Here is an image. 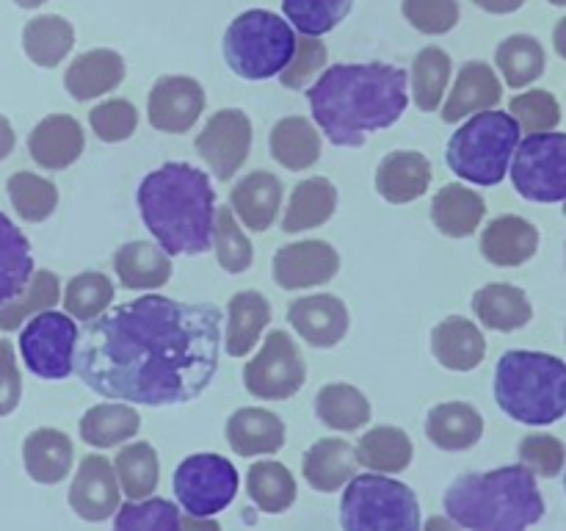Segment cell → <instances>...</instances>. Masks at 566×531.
I'll return each instance as SVG.
<instances>
[{"label": "cell", "instance_id": "1", "mask_svg": "<svg viewBox=\"0 0 566 531\" xmlns=\"http://www.w3.org/2000/svg\"><path fill=\"white\" fill-rule=\"evenodd\" d=\"M216 304L133 299L88 321L77 337L75 371L97 396L171 407L202 396L219 371L224 330Z\"/></svg>", "mask_w": 566, "mask_h": 531}, {"label": "cell", "instance_id": "2", "mask_svg": "<svg viewBox=\"0 0 566 531\" xmlns=\"http://www.w3.org/2000/svg\"><path fill=\"white\" fill-rule=\"evenodd\" d=\"M310 111L335 147H363L409 105V72L381 64H335L307 88Z\"/></svg>", "mask_w": 566, "mask_h": 531}, {"label": "cell", "instance_id": "3", "mask_svg": "<svg viewBox=\"0 0 566 531\" xmlns=\"http://www.w3.org/2000/svg\"><path fill=\"white\" fill-rule=\"evenodd\" d=\"M144 227L166 254H205L213 247L216 194L210 177L191 164L171 160L138 186Z\"/></svg>", "mask_w": 566, "mask_h": 531}, {"label": "cell", "instance_id": "4", "mask_svg": "<svg viewBox=\"0 0 566 531\" xmlns=\"http://www.w3.org/2000/svg\"><path fill=\"white\" fill-rule=\"evenodd\" d=\"M442 507L464 531H528L545 518L536 476L523 465L459 476L446 490Z\"/></svg>", "mask_w": 566, "mask_h": 531}, {"label": "cell", "instance_id": "5", "mask_svg": "<svg viewBox=\"0 0 566 531\" xmlns=\"http://www.w3.org/2000/svg\"><path fill=\"white\" fill-rule=\"evenodd\" d=\"M495 402L517 424H556L566 415V363L545 352L512 348L497 360Z\"/></svg>", "mask_w": 566, "mask_h": 531}, {"label": "cell", "instance_id": "6", "mask_svg": "<svg viewBox=\"0 0 566 531\" xmlns=\"http://www.w3.org/2000/svg\"><path fill=\"white\" fill-rule=\"evenodd\" d=\"M520 133L523 131L509 111L473 114L448 142V166L453 175L475 186H497L512 166Z\"/></svg>", "mask_w": 566, "mask_h": 531}, {"label": "cell", "instance_id": "7", "mask_svg": "<svg viewBox=\"0 0 566 531\" xmlns=\"http://www.w3.org/2000/svg\"><path fill=\"white\" fill-rule=\"evenodd\" d=\"M296 53L291 22L269 9H249L230 22L224 33L227 66L243 81L276 77Z\"/></svg>", "mask_w": 566, "mask_h": 531}, {"label": "cell", "instance_id": "8", "mask_svg": "<svg viewBox=\"0 0 566 531\" xmlns=\"http://www.w3.org/2000/svg\"><path fill=\"white\" fill-rule=\"evenodd\" d=\"M343 531H420L412 487L385 473L354 476L340 498Z\"/></svg>", "mask_w": 566, "mask_h": 531}, {"label": "cell", "instance_id": "9", "mask_svg": "<svg viewBox=\"0 0 566 531\" xmlns=\"http://www.w3.org/2000/svg\"><path fill=\"white\" fill-rule=\"evenodd\" d=\"M512 183L531 202H564L566 133H534L520 142L512 158Z\"/></svg>", "mask_w": 566, "mask_h": 531}, {"label": "cell", "instance_id": "10", "mask_svg": "<svg viewBox=\"0 0 566 531\" xmlns=\"http://www.w3.org/2000/svg\"><path fill=\"white\" fill-rule=\"evenodd\" d=\"M81 330L72 321V315L59 310H44V313L28 319L20 332V354L25 360L28 371L39 379L59 382L75 371V352Z\"/></svg>", "mask_w": 566, "mask_h": 531}, {"label": "cell", "instance_id": "11", "mask_svg": "<svg viewBox=\"0 0 566 531\" xmlns=\"http://www.w3.org/2000/svg\"><path fill=\"white\" fill-rule=\"evenodd\" d=\"M238 496V470L221 454H191L175 470V498L188 514L213 518Z\"/></svg>", "mask_w": 566, "mask_h": 531}, {"label": "cell", "instance_id": "12", "mask_svg": "<svg viewBox=\"0 0 566 531\" xmlns=\"http://www.w3.org/2000/svg\"><path fill=\"white\" fill-rule=\"evenodd\" d=\"M307 379L302 352L287 332H269L263 348L243 368V385L254 398L285 402L296 396Z\"/></svg>", "mask_w": 566, "mask_h": 531}, {"label": "cell", "instance_id": "13", "mask_svg": "<svg viewBox=\"0 0 566 531\" xmlns=\"http://www.w3.org/2000/svg\"><path fill=\"white\" fill-rule=\"evenodd\" d=\"M252 149V122L241 108L216 111L197 136V153L219 180H232Z\"/></svg>", "mask_w": 566, "mask_h": 531}, {"label": "cell", "instance_id": "14", "mask_svg": "<svg viewBox=\"0 0 566 531\" xmlns=\"http://www.w3.org/2000/svg\"><path fill=\"white\" fill-rule=\"evenodd\" d=\"M205 111L202 83L188 75H164L147 97L149 125L160 133H188Z\"/></svg>", "mask_w": 566, "mask_h": 531}, {"label": "cell", "instance_id": "15", "mask_svg": "<svg viewBox=\"0 0 566 531\" xmlns=\"http://www.w3.org/2000/svg\"><path fill=\"white\" fill-rule=\"evenodd\" d=\"M119 479H116L114 462L99 454H88L77 465V473L70 487V507L86 523H103L105 518L119 509Z\"/></svg>", "mask_w": 566, "mask_h": 531}, {"label": "cell", "instance_id": "16", "mask_svg": "<svg viewBox=\"0 0 566 531\" xmlns=\"http://www.w3.org/2000/svg\"><path fill=\"white\" fill-rule=\"evenodd\" d=\"M340 269V254L326 241L285 243L274 254V282L285 291L326 285Z\"/></svg>", "mask_w": 566, "mask_h": 531}, {"label": "cell", "instance_id": "17", "mask_svg": "<svg viewBox=\"0 0 566 531\" xmlns=\"http://www.w3.org/2000/svg\"><path fill=\"white\" fill-rule=\"evenodd\" d=\"M287 324L310 346L332 348L346 337L348 308L343 299L332 296V293H313V296L293 299L287 304Z\"/></svg>", "mask_w": 566, "mask_h": 531}, {"label": "cell", "instance_id": "18", "mask_svg": "<svg viewBox=\"0 0 566 531\" xmlns=\"http://www.w3.org/2000/svg\"><path fill=\"white\" fill-rule=\"evenodd\" d=\"M86 138L83 127L70 114H50L28 136V153L33 164L48 171H61L83 155Z\"/></svg>", "mask_w": 566, "mask_h": 531}, {"label": "cell", "instance_id": "19", "mask_svg": "<svg viewBox=\"0 0 566 531\" xmlns=\"http://www.w3.org/2000/svg\"><path fill=\"white\" fill-rule=\"evenodd\" d=\"M539 249V230L523 216H497L481 232V254L497 269H517Z\"/></svg>", "mask_w": 566, "mask_h": 531}, {"label": "cell", "instance_id": "20", "mask_svg": "<svg viewBox=\"0 0 566 531\" xmlns=\"http://www.w3.org/2000/svg\"><path fill=\"white\" fill-rule=\"evenodd\" d=\"M503 97V86L497 81L495 70L484 61H468L459 70L457 83L451 88L446 108H442V122L446 125H457L464 116L481 114V111H492Z\"/></svg>", "mask_w": 566, "mask_h": 531}, {"label": "cell", "instance_id": "21", "mask_svg": "<svg viewBox=\"0 0 566 531\" xmlns=\"http://www.w3.org/2000/svg\"><path fill=\"white\" fill-rule=\"evenodd\" d=\"M282 205V180L274 171H249L232 186L230 208L252 232H265L276 221Z\"/></svg>", "mask_w": 566, "mask_h": 531}, {"label": "cell", "instance_id": "22", "mask_svg": "<svg viewBox=\"0 0 566 531\" xmlns=\"http://www.w3.org/2000/svg\"><path fill=\"white\" fill-rule=\"evenodd\" d=\"M431 186V164L423 153L396 149L376 169V191L390 205H407L423 197Z\"/></svg>", "mask_w": 566, "mask_h": 531}, {"label": "cell", "instance_id": "23", "mask_svg": "<svg viewBox=\"0 0 566 531\" xmlns=\"http://www.w3.org/2000/svg\"><path fill=\"white\" fill-rule=\"evenodd\" d=\"M431 352L448 371H473L484 363V332L464 315H448L431 330Z\"/></svg>", "mask_w": 566, "mask_h": 531}, {"label": "cell", "instance_id": "24", "mask_svg": "<svg viewBox=\"0 0 566 531\" xmlns=\"http://www.w3.org/2000/svg\"><path fill=\"white\" fill-rule=\"evenodd\" d=\"M227 442L238 457H263L285 446V424L280 415L260 407H241L227 420Z\"/></svg>", "mask_w": 566, "mask_h": 531}, {"label": "cell", "instance_id": "25", "mask_svg": "<svg viewBox=\"0 0 566 531\" xmlns=\"http://www.w3.org/2000/svg\"><path fill=\"white\" fill-rule=\"evenodd\" d=\"M125 59L116 50H86L66 66L64 86L72 97L86 103V100L103 97L105 92H114L125 81Z\"/></svg>", "mask_w": 566, "mask_h": 531}, {"label": "cell", "instance_id": "26", "mask_svg": "<svg viewBox=\"0 0 566 531\" xmlns=\"http://www.w3.org/2000/svg\"><path fill=\"white\" fill-rule=\"evenodd\" d=\"M357 454L352 442L340 437H324L304 451L302 473L318 492H337L357 476Z\"/></svg>", "mask_w": 566, "mask_h": 531}, {"label": "cell", "instance_id": "27", "mask_svg": "<svg viewBox=\"0 0 566 531\" xmlns=\"http://www.w3.org/2000/svg\"><path fill=\"white\" fill-rule=\"evenodd\" d=\"M72 457L75 448L72 440L61 429H44L31 431L22 442V462H25V473L31 476L36 485H59L70 476Z\"/></svg>", "mask_w": 566, "mask_h": 531}, {"label": "cell", "instance_id": "28", "mask_svg": "<svg viewBox=\"0 0 566 531\" xmlns=\"http://www.w3.org/2000/svg\"><path fill=\"white\" fill-rule=\"evenodd\" d=\"M426 435L442 451H468L484 435V418L468 402L437 404L426 415Z\"/></svg>", "mask_w": 566, "mask_h": 531}, {"label": "cell", "instance_id": "29", "mask_svg": "<svg viewBox=\"0 0 566 531\" xmlns=\"http://www.w3.org/2000/svg\"><path fill=\"white\" fill-rule=\"evenodd\" d=\"M486 216V202L479 191L451 183L431 199V221L448 238H470Z\"/></svg>", "mask_w": 566, "mask_h": 531}, {"label": "cell", "instance_id": "30", "mask_svg": "<svg viewBox=\"0 0 566 531\" xmlns=\"http://www.w3.org/2000/svg\"><path fill=\"white\" fill-rule=\"evenodd\" d=\"M473 313L479 315L486 330L495 332L523 330L534 319V308H531L523 288L509 285V282H490L481 291H475Z\"/></svg>", "mask_w": 566, "mask_h": 531}, {"label": "cell", "instance_id": "31", "mask_svg": "<svg viewBox=\"0 0 566 531\" xmlns=\"http://www.w3.org/2000/svg\"><path fill=\"white\" fill-rule=\"evenodd\" d=\"M271 321V304L263 293L241 291L227 304L224 348L232 357H243L258 346L260 335Z\"/></svg>", "mask_w": 566, "mask_h": 531}, {"label": "cell", "instance_id": "32", "mask_svg": "<svg viewBox=\"0 0 566 531\" xmlns=\"http://www.w3.org/2000/svg\"><path fill=\"white\" fill-rule=\"evenodd\" d=\"M114 271L130 291H153L171 280V260L160 247L149 241H133L116 249Z\"/></svg>", "mask_w": 566, "mask_h": 531}, {"label": "cell", "instance_id": "33", "mask_svg": "<svg viewBox=\"0 0 566 531\" xmlns=\"http://www.w3.org/2000/svg\"><path fill=\"white\" fill-rule=\"evenodd\" d=\"M271 155L291 171H304L321 158V133L304 116H285L271 127Z\"/></svg>", "mask_w": 566, "mask_h": 531}, {"label": "cell", "instance_id": "34", "mask_svg": "<svg viewBox=\"0 0 566 531\" xmlns=\"http://www.w3.org/2000/svg\"><path fill=\"white\" fill-rule=\"evenodd\" d=\"M75 44V28L61 14H39L22 28V50L42 70H53L70 55Z\"/></svg>", "mask_w": 566, "mask_h": 531}, {"label": "cell", "instance_id": "35", "mask_svg": "<svg viewBox=\"0 0 566 531\" xmlns=\"http://www.w3.org/2000/svg\"><path fill=\"white\" fill-rule=\"evenodd\" d=\"M337 208V188L326 177H307L298 183L291 194L285 216H282V230L304 232L321 227L332 219Z\"/></svg>", "mask_w": 566, "mask_h": 531}, {"label": "cell", "instance_id": "36", "mask_svg": "<svg viewBox=\"0 0 566 531\" xmlns=\"http://www.w3.org/2000/svg\"><path fill=\"white\" fill-rule=\"evenodd\" d=\"M354 454L359 468L370 473H401L412 462V440L398 426H374L359 437Z\"/></svg>", "mask_w": 566, "mask_h": 531}, {"label": "cell", "instance_id": "37", "mask_svg": "<svg viewBox=\"0 0 566 531\" xmlns=\"http://www.w3.org/2000/svg\"><path fill=\"white\" fill-rule=\"evenodd\" d=\"M33 271L31 243L9 216L0 214V308L25 291Z\"/></svg>", "mask_w": 566, "mask_h": 531}, {"label": "cell", "instance_id": "38", "mask_svg": "<svg viewBox=\"0 0 566 531\" xmlns=\"http://www.w3.org/2000/svg\"><path fill=\"white\" fill-rule=\"evenodd\" d=\"M142 429V418L136 409L125 402L97 404L81 418L83 442L94 448H111L127 442Z\"/></svg>", "mask_w": 566, "mask_h": 531}, {"label": "cell", "instance_id": "39", "mask_svg": "<svg viewBox=\"0 0 566 531\" xmlns=\"http://www.w3.org/2000/svg\"><path fill=\"white\" fill-rule=\"evenodd\" d=\"M495 64L503 72V81L512 88H525L545 75L547 55L539 39L528 33H514L503 39L495 50Z\"/></svg>", "mask_w": 566, "mask_h": 531}, {"label": "cell", "instance_id": "40", "mask_svg": "<svg viewBox=\"0 0 566 531\" xmlns=\"http://www.w3.org/2000/svg\"><path fill=\"white\" fill-rule=\"evenodd\" d=\"M315 415L321 424L337 431H357L370 420V402L346 382L324 385L315 396Z\"/></svg>", "mask_w": 566, "mask_h": 531}, {"label": "cell", "instance_id": "41", "mask_svg": "<svg viewBox=\"0 0 566 531\" xmlns=\"http://www.w3.org/2000/svg\"><path fill=\"white\" fill-rule=\"evenodd\" d=\"M247 492L265 514H282L296 501V479L282 462H254L247 473Z\"/></svg>", "mask_w": 566, "mask_h": 531}, {"label": "cell", "instance_id": "42", "mask_svg": "<svg viewBox=\"0 0 566 531\" xmlns=\"http://www.w3.org/2000/svg\"><path fill=\"white\" fill-rule=\"evenodd\" d=\"M114 470L116 479H119V490L130 501H144V498L153 496L160 481L158 451L149 442H127L116 454Z\"/></svg>", "mask_w": 566, "mask_h": 531}, {"label": "cell", "instance_id": "43", "mask_svg": "<svg viewBox=\"0 0 566 531\" xmlns=\"http://www.w3.org/2000/svg\"><path fill=\"white\" fill-rule=\"evenodd\" d=\"M59 299H61L59 277L48 269L33 271V277H31V282L25 285V291L0 308V330L3 332L20 330L28 319H33V315L50 310L55 302H59Z\"/></svg>", "mask_w": 566, "mask_h": 531}, {"label": "cell", "instance_id": "44", "mask_svg": "<svg viewBox=\"0 0 566 531\" xmlns=\"http://www.w3.org/2000/svg\"><path fill=\"white\" fill-rule=\"evenodd\" d=\"M451 55L442 48H423L415 55L412 64V97L423 114L440 108L442 94H446L448 81H451Z\"/></svg>", "mask_w": 566, "mask_h": 531}, {"label": "cell", "instance_id": "45", "mask_svg": "<svg viewBox=\"0 0 566 531\" xmlns=\"http://www.w3.org/2000/svg\"><path fill=\"white\" fill-rule=\"evenodd\" d=\"M9 191L11 208L17 210L22 221H44L53 216L55 205H59V188L50 183L48 177H39L33 171H14L6 183Z\"/></svg>", "mask_w": 566, "mask_h": 531}, {"label": "cell", "instance_id": "46", "mask_svg": "<svg viewBox=\"0 0 566 531\" xmlns=\"http://www.w3.org/2000/svg\"><path fill=\"white\" fill-rule=\"evenodd\" d=\"M354 0H282L287 22L296 25L302 37H324L335 31L352 11Z\"/></svg>", "mask_w": 566, "mask_h": 531}, {"label": "cell", "instance_id": "47", "mask_svg": "<svg viewBox=\"0 0 566 531\" xmlns=\"http://www.w3.org/2000/svg\"><path fill=\"white\" fill-rule=\"evenodd\" d=\"M114 302V285L103 271H83L66 282L64 308L70 310L72 319L94 321L108 310Z\"/></svg>", "mask_w": 566, "mask_h": 531}, {"label": "cell", "instance_id": "48", "mask_svg": "<svg viewBox=\"0 0 566 531\" xmlns=\"http://www.w3.org/2000/svg\"><path fill=\"white\" fill-rule=\"evenodd\" d=\"M111 531H182V514L166 498H144L116 509Z\"/></svg>", "mask_w": 566, "mask_h": 531}, {"label": "cell", "instance_id": "49", "mask_svg": "<svg viewBox=\"0 0 566 531\" xmlns=\"http://www.w3.org/2000/svg\"><path fill=\"white\" fill-rule=\"evenodd\" d=\"M213 243H216V258L219 266L230 274H243V271L252 266V243L243 236V230L238 227L232 208L221 205L216 208V230H213Z\"/></svg>", "mask_w": 566, "mask_h": 531}, {"label": "cell", "instance_id": "50", "mask_svg": "<svg viewBox=\"0 0 566 531\" xmlns=\"http://www.w3.org/2000/svg\"><path fill=\"white\" fill-rule=\"evenodd\" d=\"M509 114L517 119L520 131L534 136V133H551L553 127H558V122H562V105L545 88H531V92L517 94L509 103Z\"/></svg>", "mask_w": 566, "mask_h": 531}, {"label": "cell", "instance_id": "51", "mask_svg": "<svg viewBox=\"0 0 566 531\" xmlns=\"http://www.w3.org/2000/svg\"><path fill=\"white\" fill-rule=\"evenodd\" d=\"M88 125H92L94 136L105 144L125 142L136 133L138 127V111L136 105L127 103V100H105V103L94 105L88 111Z\"/></svg>", "mask_w": 566, "mask_h": 531}, {"label": "cell", "instance_id": "52", "mask_svg": "<svg viewBox=\"0 0 566 531\" xmlns=\"http://www.w3.org/2000/svg\"><path fill=\"white\" fill-rule=\"evenodd\" d=\"M401 11L409 25L426 37H442L453 31L462 17L457 0H403Z\"/></svg>", "mask_w": 566, "mask_h": 531}, {"label": "cell", "instance_id": "53", "mask_svg": "<svg viewBox=\"0 0 566 531\" xmlns=\"http://www.w3.org/2000/svg\"><path fill=\"white\" fill-rule=\"evenodd\" d=\"M520 462L534 476L556 479L566 465V448L553 435H528L520 442Z\"/></svg>", "mask_w": 566, "mask_h": 531}, {"label": "cell", "instance_id": "54", "mask_svg": "<svg viewBox=\"0 0 566 531\" xmlns=\"http://www.w3.org/2000/svg\"><path fill=\"white\" fill-rule=\"evenodd\" d=\"M326 44L313 37H298L296 39V53H293L291 64L280 72V81L285 88H304L321 70L326 66Z\"/></svg>", "mask_w": 566, "mask_h": 531}, {"label": "cell", "instance_id": "55", "mask_svg": "<svg viewBox=\"0 0 566 531\" xmlns=\"http://www.w3.org/2000/svg\"><path fill=\"white\" fill-rule=\"evenodd\" d=\"M22 398V376L17 371V357L11 341L0 337V418L14 413Z\"/></svg>", "mask_w": 566, "mask_h": 531}, {"label": "cell", "instance_id": "56", "mask_svg": "<svg viewBox=\"0 0 566 531\" xmlns=\"http://www.w3.org/2000/svg\"><path fill=\"white\" fill-rule=\"evenodd\" d=\"M486 14H514L525 6V0H473Z\"/></svg>", "mask_w": 566, "mask_h": 531}, {"label": "cell", "instance_id": "57", "mask_svg": "<svg viewBox=\"0 0 566 531\" xmlns=\"http://www.w3.org/2000/svg\"><path fill=\"white\" fill-rule=\"evenodd\" d=\"M14 144H17L14 127H11V122L0 114V160L9 158L11 149H14Z\"/></svg>", "mask_w": 566, "mask_h": 531}, {"label": "cell", "instance_id": "58", "mask_svg": "<svg viewBox=\"0 0 566 531\" xmlns=\"http://www.w3.org/2000/svg\"><path fill=\"white\" fill-rule=\"evenodd\" d=\"M182 531H221V525L210 518L186 514V518H182Z\"/></svg>", "mask_w": 566, "mask_h": 531}, {"label": "cell", "instance_id": "59", "mask_svg": "<svg viewBox=\"0 0 566 531\" xmlns=\"http://www.w3.org/2000/svg\"><path fill=\"white\" fill-rule=\"evenodd\" d=\"M420 531H462V529H459L451 518H440V514H434V518L426 520V525Z\"/></svg>", "mask_w": 566, "mask_h": 531}, {"label": "cell", "instance_id": "60", "mask_svg": "<svg viewBox=\"0 0 566 531\" xmlns=\"http://www.w3.org/2000/svg\"><path fill=\"white\" fill-rule=\"evenodd\" d=\"M553 48H556V53L566 61V17L558 20V25L553 28Z\"/></svg>", "mask_w": 566, "mask_h": 531}, {"label": "cell", "instance_id": "61", "mask_svg": "<svg viewBox=\"0 0 566 531\" xmlns=\"http://www.w3.org/2000/svg\"><path fill=\"white\" fill-rule=\"evenodd\" d=\"M14 3L20 6V9H39V6H44L48 0H14Z\"/></svg>", "mask_w": 566, "mask_h": 531}, {"label": "cell", "instance_id": "62", "mask_svg": "<svg viewBox=\"0 0 566 531\" xmlns=\"http://www.w3.org/2000/svg\"><path fill=\"white\" fill-rule=\"evenodd\" d=\"M553 6H566V0H551Z\"/></svg>", "mask_w": 566, "mask_h": 531}, {"label": "cell", "instance_id": "63", "mask_svg": "<svg viewBox=\"0 0 566 531\" xmlns=\"http://www.w3.org/2000/svg\"><path fill=\"white\" fill-rule=\"evenodd\" d=\"M564 214H566V199H564Z\"/></svg>", "mask_w": 566, "mask_h": 531}, {"label": "cell", "instance_id": "64", "mask_svg": "<svg viewBox=\"0 0 566 531\" xmlns=\"http://www.w3.org/2000/svg\"><path fill=\"white\" fill-rule=\"evenodd\" d=\"M564 468H566V465H564ZM564 487H566V476H564Z\"/></svg>", "mask_w": 566, "mask_h": 531}]
</instances>
